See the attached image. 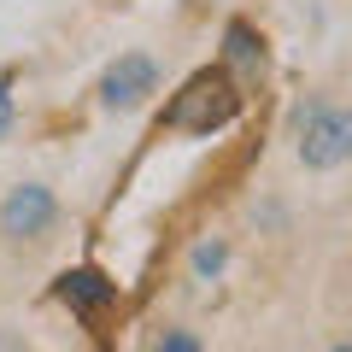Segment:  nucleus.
Returning <instances> with one entry per match:
<instances>
[{"mask_svg":"<svg viewBox=\"0 0 352 352\" xmlns=\"http://www.w3.org/2000/svg\"><path fill=\"white\" fill-rule=\"evenodd\" d=\"M223 264H229V241L223 235H206V241H194V252H188V270L200 282H217L223 276Z\"/></svg>","mask_w":352,"mask_h":352,"instance_id":"nucleus-7","label":"nucleus"},{"mask_svg":"<svg viewBox=\"0 0 352 352\" xmlns=\"http://www.w3.org/2000/svg\"><path fill=\"white\" fill-rule=\"evenodd\" d=\"M323 352H352V340H335V346H323Z\"/></svg>","mask_w":352,"mask_h":352,"instance_id":"nucleus-10","label":"nucleus"},{"mask_svg":"<svg viewBox=\"0 0 352 352\" xmlns=\"http://www.w3.org/2000/svg\"><path fill=\"white\" fill-rule=\"evenodd\" d=\"M294 159L300 170L329 176L352 164V100H335V94H311L294 112Z\"/></svg>","mask_w":352,"mask_h":352,"instance_id":"nucleus-1","label":"nucleus"},{"mask_svg":"<svg viewBox=\"0 0 352 352\" xmlns=\"http://www.w3.org/2000/svg\"><path fill=\"white\" fill-rule=\"evenodd\" d=\"M53 294H59L71 311H106V305L118 300V282L106 276V270H94V264H76V270H65V276L53 282Z\"/></svg>","mask_w":352,"mask_h":352,"instance_id":"nucleus-5","label":"nucleus"},{"mask_svg":"<svg viewBox=\"0 0 352 352\" xmlns=\"http://www.w3.org/2000/svg\"><path fill=\"white\" fill-rule=\"evenodd\" d=\"M53 223H59V194L47 182H18V188H6V200H0V235L6 241H18V247L47 241Z\"/></svg>","mask_w":352,"mask_h":352,"instance_id":"nucleus-3","label":"nucleus"},{"mask_svg":"<svg viewBox=\"0 0 352 352\" xmlns=\"http://www.w3.org/2000/svg\"><path fill=\"white\" fill-rule=\"evenodd\" d=\"M159 352H206V346L188 335V329H164V335H159Z\"/></svg>","mask_w":352,"mask_h":352,"instance_id":"nucleus-8","label":"nucleus"},{"mask_svg":"<svg viewBox=\"0 0 352 352\" xmlns=\"http://www.w3.org/2000/svg\"><path fill=\"white\" fill-rule=\"evenodd\" d=\"M235 118H241V82L223 65L194 71L188 82L170 94V106H164V124H170L176 135H217V129H229Z\"/></svg>","mask_w":352,"mask_h":352,"instance_id":"nucleus-2","label":"nucleus"},{"mask_svg":"<svg viewBox=\"0 0 352 352\" xmlns=\"http://www.w3.org/2000/svg\"><path fill=\"white\" fill-rule=\"evenodd\" d=\"M264 65H270V53H264V36H258L252 24H241V18H235V24L223 30V71L235 76V82H241V76L252 82V76H264Z\"/></svg>","mask_w":352,"mask_h":352,"instance_id":"nucleus-6","label":"nucleus"},{"mask_svg":"<svg viewBox=\"0 0 352 352\" xmlns=\"http://www.w3.org/2000/svg\"><path fill=\"white\" fill-rule=\"evenodd\" d=\"M147 94H159V59L153 53H118L100 76V106L135 112V106H147Z\"/></svg>","mask_w":352,"mask_h":352,"instance_id":"nucleus-4","label":"nucleus"},{"mask_svg":"<svg viewBox=\"0 0 352 352\" xmlns=\"http://www.w3.org/2000/svg\"><path fill=\"white\" fill-rule=\"evenodd\" d=\"M12 118H18V100H12V76H0V135L12 129Z\"/></svg>","mask_w":352,"mask_h":352,"instance_id":"nucleus-9","label":"nucleus"}]
</instances>
